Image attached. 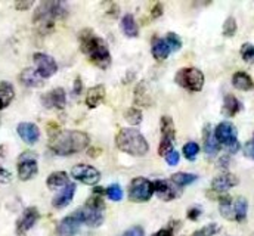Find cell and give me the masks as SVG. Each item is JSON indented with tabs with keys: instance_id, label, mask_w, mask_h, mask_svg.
Masks as SVG:
<instances>
[{
	"instance_id": "2e32d148",
	"label": "cell",
	"mask_w": 254,
	"mask_h": 236,
	"mask_svg": "<svg viewBox=\"0 0 254 236\" xmlns=\"http://www.w3.org/2000/svg\"><path fill=\"white\" fill-rule=\"evenodd\" d=\"M80 226H81L80 220L72 213L71 216L65 217L60 222V225L57 228V236H75L77 232L80 231Z\"/></svg>"
},
{
	"instance_id": "3957f363",
	"label": "cell",
	"mask_w": 254,
	"mask_h": 236,
	"mask_svg": "<svg viewBox=\"0 0 254 236\" xmlns=\"http://www.w3.org/2000/svg\"><path fill=\"white\" fill-rule=\"evenodd\" d=\"M117 148L133 157H143L148 152L145 137L136 128H122L116 137Z\"/></svg>"
},
{
	"instance_id": "ab89813d",
	"label": "cell",
	"mask_w": 254,
	"mask_h": 236,
	"mask_svg": "<svg viewBox=\"0 0 254 236\" xmlns=\"http://www.w3.org/2000/svg\"><path fill=\"white\" fill-rule=\"evenodd\" d=\"M122 236H145V232L140 226H133L128 231H126Z\"/></svg>"
},
{
	"instance_id": "f6af8a7d",
	"label": "cell",
	"mask_w": 254,
	"mask_h": 236,
	"mask_svg": "<svg viewBox=\"0 0 254 236\" xmlns=\"http://www.w3.org/2000/svg\"><path fill=\"white\" fill-rule=\"evenodd\" d=\"M199 216H201V210H199V208H196V207L190 208V213H188V219H190V220H196Z\"/></svg>"
},
{
	"instance_id": "8d00e7d4",
	"label": "cell",
	"mask_w": 254,
	"mask_h": 236,
	"mask_svg": "<svg viewBox=\"0 0 254 236\" xmlns=\"http://www.w3.org/2000/svg\"><path fill=\"white\" fill-rule=\"evenodd\" d=\"M219 231H220V228H219L217 225L211 223V225H207V226L201 228L199 231H196V232L193 234V236H213L216 235Z\"/></svg>"
},
{
	"instance_id": "7dc6e473",
	"label": "cell",
	"mask_w": 254,
	"mask_h": 236,
	"mask_svg": "<svg viewBox=\"0 0 254 236\" xmlns=\"http://www.w3.org/2000/svg\"><path fill=\"white\" fill-rule=\"evenodd\" d=\"M33 3L31 1H28V3H16V9H27V7H30Z\"/></svg>"
},
{
	"instance_id": "4316f807",
	"label": "cell",
	"mask_w": 254,
	"mask_h": 236,
	"mask_svg": "<svg viewBox=\"0 0 254 236\" xmlns=\"http://www.w3.org/2000/svg\"><path fill=\"white\" fill-rule=\"evenodd\" d=\"M175 124L173 119L170 117L161 118V140H167V142H173L175 140Z\"/></svg>"
},
{
	"instance_id": "30bf717a",
	"label": "cell",
	"mask_w": 254,
	"mask_h": 236,
	"mask_svg": "<svg viewBox=\"0 0 254 236\" xmlns=\"http://www.w3.org/2000/svg\"><path fill=\"white\" fill-rule=\"evenodd\" d=\"M71 176L74 177L75 180L84 183V184H96L99 180H101V173L92 167V166H87V164H78V166H74L72 170H71Z\"/></svg>"
},
{
	"instance_id": "cb8c5ba5",
	"label": "cell",
	"mask_w": 254,
	"mask_h": 236,
	"mask_svg": "<svg viewBox=\"0 0 254 236\" xmlns=\"http://www.w3.org/2000/svg\"><path fill=\"white\" fill-rule=\"evenodd\" d=\"M13 96H15L13 86L7 81H0V110L9 107V104L13 101Z\"/></svg>"
},
{
	"instance_id": "52a82bcc",
	"label": "cell",
	"mask_w": 254,
	"mask_h": 236,
	"mask_svg": "<svg viewBox=\"0 0 254 236\" xmlns=\"http://www.w3.org/2000/svg\"><path fill=\"white\" fill-rule=\"evenodd\" d=\"M176 83L190 92H199L204 86V74L196 68H182L175 77Z\"/></svg>"
},
{
	"instance_id": "5b68a950",
	"label": "cell",
	"mask_w": 254,
	"mask_h": 236,
	"mask_svg": "<svg viewBox=\"0 0 254 236\" xmlns=\"http://www.w3.org/2000/svg\"><path fill=\"white\" fill-rule=\"evenodd\" d=\"M104 210L105 204L99 195H92L89 201L78 210L74 211L75 217L80 220L81 225H87L90 228H98L104 222Z\"/></svg>"
},
{
	"instance_id": "484cf974",
	"label": "cell",
	"mask_w": 254,
	"mask_h": 236,
	"mask_svg": "<svg viewBox=\"0 0 254 236\" xmlns=\"http://www.w3.org/2000/svg\"><path fill=\"white\" fill-rule=\"evenodd\" d=\"M122 30H123L125 36L130 37V39L137 37L139 30H137V24H136V21H134L131 13H127V15L123 16V19H122Z\"/></svg>"
},
{
	"instance_id": "4dcf8cb0",
	"label": "cell",
	"mask_w": 254,
	"mask_h": 236,
	"mask_svg": "<svg viewBox=\"0 0 254 236\" xmlns=\"http://www.w3.org/2000/svg\"><path fill=\"white\" fill-rule=\"evenodd\" d=\"M196 178H198V177L195 176V175H190V173H176V175L172 176L170 180H172L176 186L182 187V186H187V184L193 183Z\"/></svg>"
},
{
	"instance_id": "d590c367",
	"label": "cell",
	"mask_w": 254,
	"mask_h": 236,
	"mask_svg": "<svg viewBox=\"0 0 254 236\" xmlns=\"http://www.w3.org/2000/svg\"><path fill=\"white\" fill-rule=\"evenodd\" d=\"M235 33H237V21H235V18L229 16L223 24V36L225 37H232Z\"/></svg>"
},
{
	"instance_id": "c3c4849f",
	"label": "cell",
	"mask_w": 254,
	"mask_h": 236,
	"mask_svg": "<svg viewBox=\"0 0 254 236\" xmlns=\"http://www.w3.org/2000/svg\"><path fill=\"white\" fill-rule=\"evenodd\" d=\"M252 236H254V234H253V235H252Z\"/></svg>"
},
{
	"instance_id": "6da1fadb",
	"label": "cell",
	"mask_w": 254,
	"mask_h": 236,
	"mask_svg": "<svg viewBox=\"0 0 254 236\" xmlns=\"http://www.w3.org/2000/svg\"><path fill=\"white\" fill-rule=\"evenodd\" d=\"M89 145V136L78 130H64L57 133L51 148L57 155L66 157L83 151Z\"/></svg>"
},
{
	"instance_id": "ac0fdd59",
	"label": "cell",
	"mask_w": 254,
	"mask_h": 236,
	"mask_svg": "<svg viewBox=\"0 0 254 236\" xmlns=\"http://www.w3.org/2000/svg\"><path fill=\"white\" fill-rule=\"evenodd\" d=\"M74 193H75V184L74 183H68L66 186H64L63 190L54 198L52 205L55 208H64V207H66L72 201Z\"/></svg>"
},
{
	"instance_id": "8fae6325",
	"label": "cell",
	"mask_w": 254,
	"mask_h": 236,
	"mask_svg": "<svg viewBox=\"0 0 254 236\" xmlns=\"http://www.w3.org/2000/svg\"><path fill=\"white\" fill-rule=\"evenodd\" d=\"M34 63H36V71L42 78H49L58 71V65L55 59L46 54H36Z\"/></svg>"
},
{
	"instance_id": "d6986e66",
	"label": "cell",
	"mask_w": 254,
	"mask_h": 236,
	"mask_svg": "<svg viewBox=\"0 0 254 236\" xmlns=\"http://www.w3.org/2000/svg\"><path fill=\"white\" fill-rule=\"evenodd\" d=\"M238 183H240L238 177L226 173V175H222V176L216 177V178L213 180V183H211V187H213L214 190H217V192H225V190H228V189L237 186Z\"/></svg>"
},
{
	"instance_id": "e575fe53",
	"label": "cell",
	"mask_w": 254,
	"mask_h": 236,
	"mask_svg": "<svg viewBox=\"0 0 254 236\" xmlns=\"http://www.w3.org/2000/svg\"><path fill=\"white\" fill-rule=\"evenodd\" d=\"M166 43H167V46L170 48V51H173V52H176V51H179V49L182 48V40H181L179 36L175 34V33H169V34H167Z\"/></svg>"
},
{
	"instance_id": "7c38bea8",
	"label": "cell",
	"mask_w": 254,
	"mask_h": 236,
	"mask_svg": "<svg viewBox=\"0 0 254 236\" xmlns=\"http://www.w3.org/2000/svg\"><path fill=\"white\" fill-rule=\"evenodd\" d=\"M152 184H154V192L163 201H172V199L181 196V193H182L179 186H176L172 180H155Z\"/></svg>"
},
{
	"instance_id": "9a60e30c",
	"label": "cell",
	"mask_w": 254,
	"mask_h": 236,
	"mask_svg": "<svg viewBox=\"0 0 254 236\" xmlns=\"http://www.w3.org/2000/svg\"><path fill=\"white\" fill-rule=\"evenodd\" d=\"M16 131H18L19 137L28 145H34L40 139V130L33 122H21V124H18Z\"/></svg>"
},
{
	"instance_id": "1f68e13d",
	"label": "cell",
	"mask_w": 254,
	"mask_h": 236,
	"mask_svg": "<svg viewBox=\"0 0 254 236\" xmlns=\"http://www.w3.org/2000/svg\"><path fill=\"white\" fill-rule=\"evenodd\" d=\"M125 118L131 125H136L142 121V111L139 108H130L128 111L125 113Z\"/></svg>"
},
{
	"instance_id": "d6a6232c",
	"label": "cell",
	"mask_w": 254,
	"mask_h": 236,
	"mask_svg": "<svg viewBox=\"0 0 254 236\" xmlns=\"http://www.w3.org/2000/svg\"><path fill=\"white\" fill-rule=\"evenodd\" d=\"M198 152H199V146H198V143H195V142H190V143H187V145L184 146V155H185V158L190 160V161H193V160L196 158Z\"/></svg>"
},
{
	"instance_id": "b9f144b4",
	"label": "cell",
	"mask_w": 254,
	"mask_h": 236,
	"mask_svg": "<svg viewBox=\"0 0 254 236\" xmlns=\"http://www.w3.org/2000/svg\"><path fill=\"white\" fill-rule=\"evenodd\" d=\"M10 180H12V175L7 170L0 167V183H9Z\"/></svg>"
},
{
	"instance_id": "74e56055",
	"label": "cell",
	"mask_w": 254,
	"mask_h": 236,
	"mask_svg": "<svg viewBox=\"0 0 254 236\" xmlns=\"http://www.w3.org/2000/svg\"><path fill=\"white\" fill-rule=\"evenodd\" d=\"M241 57L247 63H254V46L250 43L243 45L241 48Z\"/></svg>"
},
{
	"instance_id": "60d3db41",
	"label": "cell",
	"mask_w": 254,
	"mask_h": 236,
	"mask_svg": "<svg viewBox=\"0 0 254 236\" xmlns=\"http://www.w3.org/2000/svg\"><path fill=\"white\" fill-rule=\"evenodd\" d=\"M244 155L250 160H254V139L247 142L246 146H244Z\"/></svg>"
},
{
	"instance_id": "bcb514c9",
	"label": "cell",
	"mask_w": 254,
	"mask_h": 236,
	"mask_svg": "<svg viewBox=\"0 0 254 236\" xmlns=\"http://www.w3.org/2000/svg\"><path fill=\"white\" fill-rule=\"evenodd\" d=\"M152 236H173V231L172 229H161Z\"/></svg>"
},
{
	"instance_id": "836d02e7",
	"label": "cell",
	"mask_w": 254,
	"mask_h": 236,
	"mask_svg": "<svg viewBox=\"0 0 254 236\" xmlns=\"http://www.w3.org/2000/svg\"><path fill=\"white\" fill-rule=\"evenodd\" d=\"M105 193L108 195V198H110L111 201H122V199H123V189H122L120 184H111V186L105 190Z\"/></svg>"
},
{
	"instance_id": "f1b7e54d",
	"label": "cell",
	"mask_w": 254,
	"mask_h": 236,
	"mask_svg": "<svg viewBox=\"0 0 254 236\" xmlns=\"http://www.w3.org/2000/svg\"><path fill=\"white\" fill-rule=\"evenodd\" d=\"M48 187L49 189H58V187H64L66 186L68 181V175L65 172H55L51 176L48 177Z\"/></svg>"
},
{
	"instance_id": "277c9868",
	"label": "cell",
	"mask_w": 254,
	"mask_h": 236,
	"mask_svg": "<svg viewBox=\"0 0 254 236\" xmlns=\"http://www.w3.org/2000/svg\"><path fill=\"white\" fill-rule=\"evenodd\" d=\"M68 13L65 4L61 1H45L34 13V24L42 30L48 31L54 27L57 19H61Z\"/></svg>"
},
{
	"instance_id": "f35d334b",
	"label": "cell",
	"mask_w": 254,
	"mask_h": 236,
	"mask_svg": "<svg viewBox=\"0 0 254 236\" xmlns=\"http://www.w3.org/2000/svg\"><path fill=\"white\" fill-rule=\"evenodd\" d=\"M179 154L176 152V151H172V152H169L167 155H166V161H167V164L169 166H176L178 163H179Z\"/></svg>"
},
{
	"instance_id": "83f0119b",
	"label": "cell",
	"mask_w": 254,
	"mask_h": 236,
	"mask_svg": "<svg viewBox=\"0 0 254 236\" xmlns=\"http://www.w3.org/2000/svg\"><path fill=\"white\" fill-rule=\"evenodd\" d=\"M247 210H249V202L246 198L238 196L234 201V216L237 222H243L247 217Z\"/></svg>"
},
{
	"instance_id": "5bb4252c",
	"label": "cell",
	"mask_w": 254,
	"mask_h": 236,
	"mask_svg": "<svg viewBox=\"0 0 254 236\" xmlns=\"http://www.w3.org/2000/svg\"><path fill=\"white\" fill-rule=\"evenodd\" d=\"M42 102L46 108H57V110H64L65 108V104H66V95H65V90L58 87V89H54L51 90L49 93H46L43 98H42Z\"/></svg>"
},
{
	"instance_id": "603a6c76",
	"label": "cell",
	"mask_w": 254,
	"mask_h": 236,
	"mask_svg": "<svg viewBox=\"0 0 254 236\" xmlns=\"http://www.w3.org/2000/svg\"><path fill=\"white\" fill-rule=\"evenodd\" d=\"M243 110L241 102L234 96V95H226L225 101H223V114L228 117H234L237 116L240 111Z\"/></svg>"
},
{
	"instance_id": "4fadbf2b",
	"label": "cell",
	"mask_w": 254,
	"mask_h": 236,
	"mask_svg": "<svg viewBox=\"0 0 254 236\" xmlns=\"http://www.w3.org/2000/svg\"><path fill=\"white\" fill-rule=\"evenodd\" d=\"M39 220V210L36 207H28L24 210L21 219L16 223V234L25 235Z\"/></svg>"
},
{
	"instance_id": "8992f818",
	"label": "cell",
	"mask_w": 254,
	"mask_h": 236,
	"mask_svg": "<svg viewBox=\"0 0 254 236\" xmlns=\"http://www.w3.org/2000/svg\"><path fill=\"white\" fill-rule=\"evenodd\" d=\"M237 134H238V131H237L235 125L228 121L220 122L214 130V137L219 142V145L220 143L225 145L231 154H235L240 149V142H238Z\"/></svg>"
},
{
	"instance_id": "ba28073f",
	"label": "cell",
	"mask_w": 254,
	"mask_h": 236,
	"mask_svg": "<svg viewBox=\"0 0 254 236\" xmlns=\"http://www.w3.org/2000/svg\"><path fill=\"white\" fill-rule=\"evenodd\" d=\"M154 193V184L145 177H136L128 186V199L133 202H146Z\"/></svg>"
},
{
	"instance_id": "f546056e",
	"label": "cell",
	"mask_w": 254,
	"mask_h": 236,
	"mask_svg": "<svg viewBox=\"0 0 254 236\" xmlns=\"http://www.w3.org/2000/svg\"><path fill=\"white\" fill-rule=\"evenodd\" d=\"M219 210H220V214L228 219V220H235V216H234V201L231 196H223L220 198V202H219Z\"/></svg>"
},
{
	"instance_id": "44dd1931",
	"label": "cell",
	"mask_w": 254,
	"mask_h": 236,
	"mask_svg": "<svg viewBox=\"0 0 254 236\" xmlns=\"http://www.w3.org/2000/svg\"><path fill=\"white\" fill-rule=\"evenodd\" d=\"M104 99H105V87L98 84V86L89 89V92L86 95V105L89 108H96Z\"/></svg>"
},
{
	"instance_id": "7402d4cb",
	"label": "cell",
	"mask_w": 254,
	"mask_h": 236,
	"mask_svg": "<svg viewBox=\"0 0 254 236\" xmlns=\"http://www.w3.org/2000/svg\"><path fill=\"white\" fill-rule=\"evenodd\" d=\"M232 84H234L235 89L244 90V92H249V90L254 89V83L253 80H252V77L247 72H244V71H238V72L234 74Z\"/></svg>"
},
{
	"instance_id": "7a4b0ae2",
	"label": "cell",
	"mask_w": 254,
	"mask_h": 236,
	"mask_svg": "<svg viewBox=\"0 0 254 236\" xmlns=\"http://www.w3.org/2000/svg\"><path fill=\"white\" fill-rule=\"evenodd\" d=\"M81 51L89 57V59L99 68H108L111 63V55L107 43L96 37L90 30H86L80 34Z\"/></svg>"
},
{
	"instance_id": "e0dca14e",
	"label": "cell",
	"mask_w": 254,
	"mask_h": 236,
	"mask_svg": "<svg viewBox=\"0 0 254 236\" xmlns=\"http://www.w3.org/2000/svg\"><path fill=\"white\" fill-rule=\"evenodd\" d=\"M202 136H204V151H205V154H207L208 157H216V154H217L219 149H220V145H219V142L216 140L214 131L211 130V127H210L208 124L205 125Z\"/></svg>"
},
{
	"instance_id": "7bdbcfd3",
	"label": "cell",
	"mask_w": 254,
	"mask_h": 236,
	"mask_svg": "<svg viewBox=\"0 0 254 236\" xmlns=\"http://www.w3.org/2000/svg\"><path fill=\"white\" fill-rule=\"evenodd\" d=\"M81 87H83V84H81V80H80V77H77V78H75V81H74V89H72V96H74V98L80 95V92H81Z\"/></svg>"
},
{
	"instance_id": "ee69618b",
	"label": "cell",
	"mask_w": 254,
	"mask_h": 236,
	"mask_svg": "<svg viewBox=\"0 0 254 236\" xmlns=\"http://www.w3.org/2000/svg\"><path fill=\"white\" fill-rule=\"evenodd\" d=\"M161 15H163V4L157 3V4L152 7V10H151V16H152V18H158V16H161Z\"/></svg>"
},
{
	"instance_id": "ffe728a7",
	"label": "cell",
	"mask_w": 254,
	"mask_h": 236,
	"mask_svg": "<svg viewBox=\"0 0 254 236\" xmlns=\"http://www.w3.org/2000/svg\"><path fill=\"white\" fill-rule=\"evenodd\" d=\"M19 81L27 87H42L43 86V78L33 68H25L19 75Z\"/></svg>"
},
{
	"instance_id": "d4e9b609",
	"label": "cell",
	"mask_w": 254,
	"mask_h": 236,
	"mask_svg": "<svg viewBox=\"0 0 254 236\" xmlns=\"http://www.w3.org/2000/svg\"><path fill=\"white\" fill-rule=\"evenodd\" d=\"M170 48L167 46L166 40L163 39H155L154 45H152V57L157 60H164L167 59V57L170 55Z\"/></svg>"
},
{
	"instance_id": "9c48e42d",
	"label": "cell",
	"mask_w": 254,
	"mask_h": 236,
	"mask_svg": "<svg viewBox=\"0 0 254 236\" xmlns=\"http://www.w3.org/2000/svg\"><path fill=\"white\" fill-rule=\"evenodd\" d=\"M39 166H37V157L33 152H24L21 154L18 160V176L21 180H30L37 175Z\"/></svg>"
}]
</instances>
